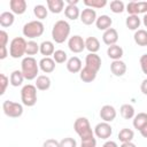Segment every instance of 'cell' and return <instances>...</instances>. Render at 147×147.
I'll use <instances>...</instances> for the list:
<instances>
[{
    "instance_id": "obj_1",
    "label": "cell",
    "mask_w": 147,
    "mask_h": 147,
    "mask_svg": "<svg viewBox=\"0 0 147 147\" xmlns=\"http://www.w3.org/2000/svg\"><path fill=\"white\" fill-rule=\"evenodd\" d=\"M70 24L64 21V20H59L57 22H55V24L53 25L52 29V38L55 42L57 44H62L64 42L70 34Z\"/></svg>"
},
{
    "instance_id": "obj_2",
    "label": "cell",
    "mask_w": 147,
    "mask_h": 147,
    "mask_svg": "<svg viewBox=\"0 0 147 147\" xmlns=\"http://www.w3.org/2000/svg\"><path fill=\"white\" fill-rule=\"evenodd\" d=\"M21 71L26 80H32L38 77L39 71V63L33 56H26L22 60L21 63Z\"/></svg>"
},
{
    "instance_id": "obj_3",
    "label": "cell",
    "mask_w": 147,
    "mask_h": 147,
    "mask_svg": "<svg viewBox=\"0 0 147 147\" xmlns=\"http://www.w3.org/2000/svg\"><path fill=\"white\" fill-rule=\"evenodd\" d=\"M74 129L82 140L94 137V132L86 117H78L74 123Z\"/></svg>"
},
{
    "instance_id": "obj_4",
    "label": "cell",
    "mask_w": 147,
    "mask_h": 147,
    "mask_svg": "<svg viewBox=\"0 0 147 147\" xmlns=\"http://www.w3.org/2000/svg\"><path fill=\"white\" fill-rule=\"evenodd\" d=\"M44 30H45V28H44L42 22L39 20H34V21H30V22L25 23L22 32H23L24 37L33 39V38L40 37L44 33Z\"/></svg>"
},
{
    "instance_id": "obj_5",
    "label": "cell",
    "mask_w": 147,
    "mask_h": 147,
    "mask_svg": "<svg viewBox=\"0 0 147 147\" xmlns=\"http://www.w3.org/2000/svg\"><path fill=\"white\" fill-rule=\"evenodd\" d=\"M22 103L26 107H33L37 103V87L32 84H26L21 90Z\"/></svg>"
},
{
    "instance_id": "obj_6",
    "label": "cell",
    "mask_w": 147,
    "mask_h": 147,
    "mask_svg": "<svg viewBox=\"0 0 147 147\" xmlns=\"http://www.w3.org/2000/svg\"><path fill=\"white\" fill-rule=\"evenodd\" d=\"M26 41L23 37H15L9 45V55L13 59H20L26 53Z\"/></svg>"
},
{
    "instance_id": "obj_7",
    "label": "cell",
    "mask_w": 147,
    "mask_h": 147,
    "mask_svg": "<svg viewBox=\"0 0 147 147\" xmlns=\"http://www.w3.org/2000/svg\"><path fill=\"white\" fill-rule=\"evenodd\" d=\"M2 110L6 116L11 118H17V117H21L23 114V106L18 102L5 100L2 103Z\"/></svg>"
},
{
    "instance_id": "obj_8",
    "label": "cell",
    "mask_w": 147,
    "mask_h": 147,
    "mask_svg": "<svg viewBox=\"0 0 147 147\" xmlns=\"http://www.w3.org/2000/svg\"><path fill=\"white\" fill-rule=\"evenodd\" d=\"M129 15L147 14V1H130L125 9Z\"/></svg>"
},
{
    "instance_id": "obj_9",
    "label": "cell",
    "mask_w": 147,
    "mask_h": 147,
    "mask_svg": "<svg viewBox=\"0 0 147 147\" xmlns=\"http://www.w3.org/2000/svg\"><path fill=\"white\" fill-rule=\"evenodd\" d=\"M68 47L72 53H82L86 47H85V40L83 37L75 34L69 38L68 40Z\"/></svg>"
},
{
    "instance_id": "obj_10",
    "label": "cell",
    "mask_w": 147,
    "mask_h": 147,
    "mask_svg": "<svg viewBox=\"0 0 147 147\" xmlns=\"http://www.w3.org/2000/svg\"><path fill=\"white\" fill-rule=\"evenodd\" d=\"M113 133V127L107 122L98 123L94 127V134L100 139H108Z\"/></svg>"
},
{
    "instance_id": "obj_11",
    "label": "cell",
    "mask_w": 147,
    "mask_h": 147,
    "mask_svg": "<svg viewBox=\"0 0 147 147\" xmlns=\"http://www.w3.org/2000/svg\"><path fill=\"white\" fill-rule=\"evenodd\" d=\"M101 57L96 53H88L85 57V67L92 69L93 71L98 72L101 68Z\"/></svg>"
},
{
    "instance_id": "obj_12",
    "label": "cell",
    "mask_w": 147,
    "mask_h": 147,
    "mask_svg": "<svg viewBox=\"0 0 147 147\" xmlns=\"http://www.w3.org/2000/svg\"><path fill=\"white\" fill-rule=\"evenodd\" d=\"M96 18H98V16H96L95 9L86 7L85 9H83V11H80V21L85 25H91V24L95 23Z\"/></svg>"
},
{
    "instance_id": "obj_13",
    "label": "cell",
    "mask_w": 147,
    "mask_h": 147,
    "mask_svg": "<svg viewBox=\"0 0 147 147\" xmlns=\"http://www.w3.org/2000/svg\"><path fill=\"white\" fill-rule=\"evenodd\" d=\"M116 115H117L116 109L110 105H105L100 109V117L103 122H107V123L113 122L116 118Z\"/></svg>"
},
{
    "instance_id": "obj_14",
    "label": "cell",
    "mask_w": 147,
    "mask_h": 147,
    "mask_svg": "<svg viewBox=\"0 0 147 147\" xmlns=\"http://www.w3.org/2000/svg\"><path fill=\"white\" fill-rule=\"evenodd\" d=\"M102 40L107 46H111V45H116L117 40H118V32L116 29L110 28L108 30H106L102 34Z\"/></svg>"
},
{
    "instance_id": "obj_15",
    "label": "cell",
    "mask_w": 147,
    "mask_h": 147,
    "mask_svg": "<svg viewBox=\"0 0 147 147\" xmlns=\"http://www.w3.org/2000/svg\"><path fill=\"white\" fill-rule=\"evenodd\" d=\"M110 71L116 77H122L126 72V64L122 60H116L110 63Z\"/></svg>"
},
{
    "instance_id": "obj_16",
    "label": "cell",
    "mask_w": 147,
    "mask_h": 147,
    "mask_svg": "<svg viewBox=\"0 0 147 147\" xmlns=\"http://www.w3.org/2000/svg\"><path fill=\"white\" fill-rule=\"evenodd\" d=\"M9 7L13 14L22 15L26 10V1L25 0H10Z\"/></svg>"
},
{
    "instance_id": "obj_17",
    "label": "cell",
    "mask_w": 147,
    "mask_h": 147,
    "mask_svg": "<svg viewBox=\"0 0 147 147\" xmlns=\"http://www.w3.org/2000/svg\"><path fill=\"white\" fill-rule=\"evenodd\" d=\"M67 69L71 74L80 72L82 69H83V64H82L80 59L77 57V56H72V57L68 59V61H67Z\"/></svg>"
},
{
    "instance_id": "obj_18",
    "label": "cell",
    "mask_w": 147,
    "mask_h": 147,
    "mask_svg": "<svg viewBox=\"0 0 147 147\" xmlns=\"http://www.w3.org/2000/svg\"><path fill=\"white\" fill-rule=\"evenodd\" d=\"M39 69L45 74H51L55 70V61L52 57H42L39 61Z\"/></svg>"
},
{
    "instance_id": "obj_19",
    "label": "cell",
    "mask_w": 147,
    "mask_h": 147,
    "mask_svg": "<svg viewBox=\"0 0 147 147\" xmlns=\"http://www.w3.org/2000/svg\"><path fill=\"white\" fill-rule=\"evenodd\" d=\"M111 24H113V20L108 15H101L95 21L96 28L99 30H102V31H106V30L110 29L111 28Z\"/></svg>"
},
{
    "instance_id": "obj_20",
    "label": "cell",
    "mask_w": 147,
    "mask_h": 147,
    "mask_svg": "<svg viewBox=\"0 0 147 147\" xmlns=\"http://www.w3.org/2000/svg\"><path fill=\"white\" fill-rule=\"evenodd\" d=\"M123 53H124L123 48L118 45H111V46H108V48H107V55L113 61L121 60V57L123 56Z\"/></svg>"
},
{
    "instance_id": "obj_21",
    "label": "cell",
    "mask_w": 147,
    "mask_h": 147,
    "mask_svg": "<svg viewBox=\"0 0 147 147\" xmlns=\"http://www.w3.org/2000/svg\"><path fill=\"white\" fill-rule=\"evenodd\" d=\"M47 8L53 14H60L64 9L63 0H47Z\"/></svg>"
},
{
    "instance_id": "obj_22",
    "label": "cell",
    "mask_w": 147,
    "mask_h": 147,
    "mask_svg": "<svg viewBox=\"0 0 147 147\" xmlns=\"http://www.w3.org/2000/svg\"><path fill=\"white\" fill-rule=\"evenodd\" d=\"M36 87L39 91H46L51 87V78L46 75H39L36 78Z\"/></svg>"
},
{
    "instance_id": "obj_23",
    "label": "cell",
    "mask_w": 147,
    "mask_h": 147,
    "mask_svg": "<svg viewBox=\"0 0 147 147\" xmlns=\"http://www.w3.org/2000/svg\"><path fill=\"white\" fill-rule=\"evenodd\" d=\"M64 15H65L67 18H69L71 21H75L78 17H80V11H79V8L76 5H67L65 8H64Z\"/></svg>"
},
{
    "instance_id": "obj_24",
    "label": "cell",
    "mask_w": 147,
    "mask_h": 147,
    "mask_svg": "<svg viewBox=\"0 0 147 147\" xmlns=\"http://www.w3.org/2000/svg\"><path fill=\"white\" fill-rule=\"evenodd\" d=\"M96 74L95 71H93L92 69L87 68V67H84L82 69V71L79 72V78L84 82V83H91L93 82L95 78H96Z\"/></svg>"
},
{
    "instance_id": "obj_25",
    "label": "cell",
    "mask_w": 147,
    "mask_h": 147,
    "mask_svg": "<svg viewBox=\"0 0 147 147\" xmlns=\"http://www.w3.org/2000/svg\"><path fill=\"white\" fill-rule=\"evenodd\" d=\"M15 16L11 11H3L0 14V25L2 28H9L14 24Z\"/></svg>"
},
{
    "instance_id": "obj_26",
    "label": "cell",
    "mask_w": 147,
    "mask_h": 147,
    "mask_svg": "<svg viewBox=\"0 0 147 147\" xmlns=\"http://www.w3.org/2000/svg\"><path fill=\"white\" fill-rule=\"evenodd\" d=\"M147 125V113H138L133 117V126L138 131Z\"/></svg>"
},
{
    "instance_id": "obj_27",
    "label": "cell",
    "mask_w": 147,
    "mask_h": 147,
    "mask_svg": "<svg viewBox=\"0 0 147 147\" xmlns=\"http://www.w3.org/2000/svg\"><path fill=\"white\" fill-rule=\"evenodd\" d=\"M141 24V20L139 18L138 15H129L125 20V25L129 30H132V31H137L138 28L140 26Z\"/></svg>"
},
{
    "instance_id": "obj_28",
    "label": "cell",
    "mask_w": 147,
    "mask_h": 147,
    "mask_svg": "<svg viewBox=\"0 0 147 147\" xmlns=\"http://www.w3.org/2000/svg\"><path fill=\"white\" fill-rule=\"evenodd\" d=\"M133 39L138 46H147V31L144 29H138L133 34Z\"/></svg>"
},
{
    "instance_id": "obj_29",
    "label": "cell",
    "mask_w": 147,
    "mask_h": 147,
    "mask_svg": "<svg viewBox=\"0 0 147 147\" xmlns=\"http://www.w3.org/2000/svg\"><path fill=\"white\" fill-rule=\"evenodd\" d=\"M85 47L90 53H96L100 49V41L96 37H88L85 40Z\"/></svg>"
},
{
    "instance_id": "obj_30",
    "label": "cell",
    "mask_w": 147,
    "mask_h": 147,
    "mask_svg": "<svg viewBox=\"0 0 147 147\" xmlns=\"http://www.w3.org/2000/svg\"><path fill=\"white\" fill-rule=\"evenodd\" d=\"M24 79H25V78H24V76H23V74H22L21 70H14V71L10 74L9 83H10L11 86L17 87V86L22 85V83H23Z\"/></svg>"
},
{
    "instance_id": "obj_31",
    "label": "cell",
    "mask_w": 147,
    "mask_h": 147,
    "mask_svg": "<svg viewBox=\"0 0 147 147\" xmlns=\"http://www.w3.org/2000/svg\"><path fill=\"white\" fill-rule=\"evenodd\" d=\"M119 114L121 116L124 118V119H131L133 118L136 115H134V108L132 105H129V103H124L119 108Z\"/></svg>"
},
{
    "instance_id": "obj_32",
    "label": "cell",
    "mask_w": 147,
    "mask_h": 147,
    "mask_svg": "<svg viewBox=\"0 0 147 147\" xmlns=\"http://www.w3.org/2000/svg\"><path fill=\"white\" fill-rule=\"evenodd\" d=\"M55 52L54 48V44L49 40H45L40 44V53L42 55H45V57H49L51 55H53Z\"/></svg>"
},
{
    "instance_id": "obj_33",
    "label": "cell",
    "mask_w": 147,
    "mask_h": 147,
    "mask_svg": "<svg viewBox=\"0 0 147 147\" xmlns=\"http://www.w3.org/2000/svg\"><path fill=\"white\" fill-rule=\"evenodd\" d=\"M133 137H134V132H133L131 129H129V127H124V129H122V130L118 132V139H119V141H122V142L132 141Z\"/></svg>"
},
{
    "instance_id": "obj_34",
    "label": "cell",
    "mask_w": 147,
    "mask_h": 147,
    "mask_svg": "<svg viewBox=\"0 0 147 147\" xmlns=\"http://www.w3.org/2000/svg\"><path fill=\"white\" fill-rule=\"evenodd\" d=\"M33 14H34V16L39 21H41V20H44V18L47 17L48 8H46L44 5H36L34 8H33Z\"/></svg>"
},
{
    "instance_id": "obj_35",
    "label": "cell",
    "mask_w": 147,
    "mask_h": 147,
    "mask_svg": "<svg viewBox=\"0 0 147 147\" xmlns=\"http://www.w3.org/2000/svg\"><path fill=\"white\" fill-rule=\"evenodd\" d=\"M84 5L92 9H100L107 5V0H84Z\"/></svg>"
},
{
    "instance_id": "obj_36",
    "label": "cell",
    "mask_w": 147,
    "mask_h": 147,
    "mask_svg": "<svg viewBox=\"0 0 147 147\" xmlns=\"http://www.w3.org/2000/svg\"><path fill=\"white\" fill-rule=\"evenodd\" d=\"M38 52H40V45H38L34 40H30L28 41L26 44V55L29 56H32V55H36Z\"/></svg>"
},
{
    "instance_id": "obj_37",
    "label": "cell",
    "mask_w": 147,
    "mask_h": 147,
    "mask_svg": "<svg viewBox=\"0 0 147 147\" xmlns=\"http://www.w3.org/2000/svg\"><path fill=\"white\" fill-rule=\"evenodd\" d=\"M110 10L115 14H121L125 10V5L121 0H113L110 2Z\"/></svg>"
},
{
    "instance_id": "obj_38",
    "label": "cell",
    "mask_w": 147,
    "mask_h": 147,
    "mask_svg": "<svg viewBox=\"0 0 147 147\" xmlns=\"http://www.w3.org/2000/svg\"><path fill=\"white\" fill-rule=\"evenodd\" d=\"M53 60L55 61V63H64V62L68 61V55L64 51L56 49L53 54Z\"/></svg>"
},
{
    "instance_id": "obj_39",
    "label": "cell",
    "mask_w": 147,
    "mask_h": 147,
    "mask_svg": "<svg viewBox=\"0 0 147 147\" xmlns=\"http://www.w3.org/2000/svg\"><path fill=\"white\" fill-rule=\"evenodd\" d=\"M60 147H77V141L74 138L67 137L60 141Z\"/></svg>"
},
{
    "instance_id": "obj_40",
    "label": "cell",
    "mask_w": 147,
    "mask_h": 147,
    "mask_svg": "<svg viewBox=\"0 0 147 147\" xmlns=\"http://www.w3.org/2000/svg\"><path fill=\"white\" fill-rule=\"evenodd\" d=\"M0 83H1V92H0V94L2 95V94H5L8 84H10V83H9V78H8L5 74H1V75H0Z\"/></svg>"
},
{
    "instance_id": "obj_41",
    "label": "cell",
    "mask_w": 147,
    "mask_h": 147,
    "mask_svg": "<svg viewBox=\"0 0 147 147\" xmlns=\"http://www.w3.org/2000/svg\"><path fill=\"white\" fill-rule=\"evenodd\" d=\"M80 147H96V140H95V138L92 137V138L82 140Z\"/></svg>"
},
{
    "instance_id": "obj_42",
    "label": "cell",
    "mask_w": 147,
    "mask_h": 147,
    "mask_svg": "<svg viewBox=\"0 0 147 147\" xmlns=\"http://www.w3.org/2000/svg\"><path fill=\"white\" fill-rule=\"evenodd\" d=\"M139 62H140V68H141L142 72H144L145 75H147V53H146V54H142V55L140 56Z\"/></svg>"
},
{
    "instance_id": "obj_43",
    "label": "cell",
    "mask_w": 147,
    "mask_h": 147,
    "mask_svg": "<svg viewBox=\"0 0 147 147\" xmlns=\"http://www.w3.org/2000/svg\"><path fill=\"white\" fill-rule=\"evenodd\" d=\"M8 42V33L5 30L0 31V47H6Z\"/></svg>"
},
{
    "instance_id": "obj_44",
    "label": "cell",
    "mask_w": 147,
    "mask_h": 147,
    "mask_svg": "<svg viewBox=\"0 0 147 147\" xmlns=\"http://www.w3.org/2000/svg\"><path fill=\"white\" fill-rule=\"evenodd\" d=\"M42 147H60V141L56 139H47L42 144Z\"/></svg>"
},
{
    "instance_id": "obj_45",
    "label": "cell",
    "mask_w": 147,
    "mask_h": 147,
    "mask_svg": "<svg viewBox=\"0 0 147 147\" xmlns=\"http://www.w3.org/2000/svg\"><path fill=\"white\" fill-rule=\"evenodd\" d=\"M140 90H141L142 94L147 95V78L141 82V84H140Z\"/></svg>"
},
{
    "instance_id": "obj_46",
    "label": "cell",
    "mask_w": 147,
    "mask_h": 147,
    "mask_svg": "<svg viewBox=\"0 0 147 147\" xmlns=\"http://www.w3.org/2000/svg\"><path fill=\"white\" fill-rule=\"evenodd\" d=\"M0 49H1V52H0V59H1V60H3V59H6V57H7V55H8L7 47H0Z\"/></svg>"
},
{
    "instance_id": "obj_47",
    "label": "cell",
    "mask_w": 147,
    "mask_h": 147,
    "mask_svg": "<svg viewBox=\"0 0 147 147\" xmlns=\"http://www.w3.org/2000/svg\"><path fill=\"white\" fill-rule=\"evenodd\" d=\"M102 147H118V146H117V144H116L115 141L108 140V141H106V142L102 145Z\"/></svg>"
},
{
    "instance_id": "obj_48",
    "label": "cell",
    "mask_w": 147,
    "mask_h": 147,
    "mask_svg": "<svg viewBox=\"0 0 147 147\" xmlns=\"http://www.w3.org/2000/svg\"><path fill=\"white\" fill-rule=\"evenodd\" d=\"M121 147H137L132 141H129V142H122Z\"/></svg>"
},
{
    "instance_id": "obj_49",
    "label": "cell",
    "mask_w": 147,
    "mask_h": 147,
    "mask_svg": "<svg viewBox=\"0 0 147 147\" xmlns=\"http://www.w3.org/2000/svg\"><path fill=\"white\" fill-rule=\"evenodd\" d=\"M139 132H140V134H141L144 138H147V125H146L145 127H142Z\"/></svg>"
},
{
    "instance_id": "obj_50",
    "label": "cell",
    "mask_w": 147,
    "mask_h": 147,
    "mask_svg": "<svg viewBox=\"0 0 147 147\" xmlns=\"http://www.w3.org/2000/svg\"><path fill=\"white\" fill-rule=\"evenodd\" d=\"M67 3H68V5H76V6H77L78 0H67Z\"/></svg>"
},
{
    "instance_id": "obj_51",
    "label": "cell",
    "mask_w": 147,
    "mask_h": 147,
    "mask_svg": "<svg viewBox=\"0 0 147 147\" xmlns=\"http://www.w3.org/2000/svg\"><path fill=\"white\" fill-rule=\"evenodd\" d=\"M142 23H144V25L147 28V14L144 15V17H142Z\"/></svg>"
}]
</instances>
